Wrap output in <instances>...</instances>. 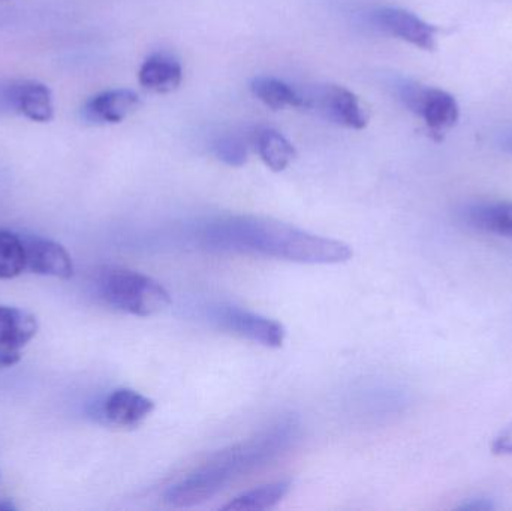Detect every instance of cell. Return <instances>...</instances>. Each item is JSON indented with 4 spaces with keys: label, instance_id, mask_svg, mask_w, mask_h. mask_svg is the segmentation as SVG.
<instances>
[{
    "label": "cell",
    "instance_id": "obj_1",
    "mask_svg": "<svg viewBox=\"0 0 512 511\" xmlns=\"http://www.w3.org/2000/svg\"><path fill=\"white\" fill-rule=\"evenodd\" d=\"M203 240L213 251L262 255L303 264L345 263L354 255L351 246L339 240L259 216L219 219L206 227Z\"/></svg>",
    "mask_w": 512,
    "mask_h": 511
},
{
    "label": "cell",
    "instance_id": "obj_2",
    "mask_svg": "<svg viewBox=\"0 0 512 511\" xmlns=\"http://www.w3.org/2000/svg\"><path fill=\"white\" fill-rule=\"evenodd\" d=\"M95 288L102 302L135 317H153L171 305L164 285L135 270L104 267L95 278Z\"/></svg>",
    "mask_w": 512,
    "mask_h": 511
},
{
    "label": "cell",
    "instance_id": "obj_3",
    "mask_svg": "<svg viewBox=\"0 0 512 511\" xmlns=\"http://www.w3.org/2000/svg\"><path fill=\"white\" fill-rule=\"evenodd\" d=\"M298 428L300 426L294 419L282 420L259 432L251 440L215 453L207 462L231 483L237 477L246 476L282 455L297 438Z\"/></svg>",
    "mask_w": 512,
    "mask_h": 511
},
{
    "label": "cell",
    "instance_id": "obj_4",
    "mask_svg": "<svg viewBox=\"0 0 512 511\" xmlns=\"http://www.w3.org/2000/svg\"><path fill=\"white\" fill-rule=\"evenodd\" d=\"M399 95L403 104L426 122L432 135L442 137L459 120V104L445 90L418 83H405L400 86Z\"/></svg>",
    "mask_w": 512,
    "mask_h": 511
},
{
    "label": "cell",
    "instance_id": "obj_5",
    "mask_svg": "<svg viewBox=\"0 0 512 511\" xmlns=\"http://www.w3.org/2000/svg\"><path fill=\"white\" fill-rule=\"evenodd\" d=\"M303 108L315 110L324 119L351 129L366 128V110L351 90L336 84L316 86L301 92Z\"/></svg>",
    "mask_w": 512,
    "mask_h": 511
},
{
    "label": "cell",
    "instance_id": "obj_6",
    "mask_svg": "<svg viewBox=\"0 0 512 511\" xmlns=\"http://www.w3.org/2000/svg\"><path fill=\"white\" fill-rule=\"evenodd\" d=\"M216 321L227 332L264 345V347L279 348L285 341V327L279 321L262 317V315L237 308V306L219 309Z\"/></svg>",
    "mask_w": 512,
    "mask_h": 511
},
{
    "label": "cell",
    "instance_id": "obj_7",
    "mask_svg": "<svg viewBox=\"0 0 512 511\" xmlns=\"http://www.w3.org/2000/svg\"><path fill=\"white\" fill-rule=\"evenodd\" d=\"M38 332V321L29 312L0 305V366L11 368L21 359V348Z\"/></svg>",
    "mask_w": 512,
    "mask_h": 511
},
{
    "label": "cell",
    "instance_id": "obj_8",
    "mask_svg": "<svg viewBox=\"0 0 512 511\" xmlns=\"http://www.w3.org/2000/svg\"><path fill=\"white\" fill-rule=\"evenodd\" d=\"M373 21L388 35L396 36L423 50H435L438 29L406 9H378L373 14Z\"/></svg>",
    "mask_w": 512,
    "mask_h": 511
},
{
    "label": "cell",
    "instance_id": "obj_9",
    "mask_svg": "<svg viewBox=\"0 0 512 511\" xmlns=\"http://www.w3.org/2000/svg\"><path fill=\"white\" fill-rule=\"evenodd\" d=\"M2 96L9 108L33 122L44 123L53 119V96L44 83L35 80L11 81L3 89Z\"/></svg>",
    "mask_w": 512,
    "mask_h": 511
},
{
    "label": "cell",
    "instance_id": "obj_10",
    "mask_svg": "<svg viewBox=\"0 0 512 511\" xmlns=\"http://www.w3.org/2000/svg\"><path fill=\"white\" fill-rule=\"evenodd\" d=\"M26 270L42 276L69 279L74 275L71 255L53 240L42 237H23Z\"/></svg>",
    "mask_w": 512,
    "mask_h": 511
},
{
    "label": "cell",
    "instance_id": "obj_11",
    "mask_svg": "<svg viewBox=\"0 0 512 511\" xmlns=\"http://www.w3.org/2000/svg\"><path fill=\"white\" fill-rule=\"evenodd\" d=\"M155 410V402L132 389L114 390L102 404V417L117 428H137Z\"/></svg>",
    "mask_w": 512,
    "mask_h": 511
},
{
    "label": "cell",
    "instance_id": "obj_12",
    "mask_svg": "<svg viewBox=\"0 0 512 511\" xmlns=\"http://www.w3.org/2000/svg\"><path fill=\"white\" fill-rule=\"evenodd\" d=\"M140 105V96L129 89L105 90L92 96L84 105L83 119L96 125L120 123L131 116Z\"/></svg>",
    "mask_w": 512,
    "mask_h": 511
},
{
    "label": "cell",
    "instance_id": "obj_13",
    "mask_svg": "<svg viewBox=\"0 0 512 511\" xmlns=\"http://www.w3.org/2000/svg\"><path fill=\"white\" fill-rule=\"evenodd\" d=\"M463 221L474 230L496 236L512 237L511 201H483L463 209Z\"/></svg>",
    "mask_w": 512,
    "mask_h": 511
},
{
    "label": "cell",
    "instance_id": "obj_14",
    "mask_svg": "<svg viewBox=\"0 0 512 511\" xmlns=\"http://www.w3.org/2000/svg\"><path fill=\"white\" fill-rule=\"evenodd\" d=\"M182 80V63L167 53H155L147 57L138 72L141 86L158 93L173 92Z\"/></svg>",
    "mask_w": 512,
    "mask_h": 511
},
{
    "label": "cell",
    "instance_id": "obj_15",
    "mask_svg": "<svg viewBox=\"0 0 512 511\" xmlns=\"http://www.w3.org/2000/svg\"><path fill=\"white\" fill-rule=\"evenodd\" d=\"M254 143L264 164L276 173L285 170L297 155L295 147L273 128L256 129Z\"/></svg>",
    "mask_w": 512,
    "mask_h": 511
},
{
    "label": "cell",
    "instance_id": "obj_16",
    "mask_svg": "<svg viewBox=\"0 0 512 511\" xmlns=\"http://www.w3.org/2000/svg\"><path fill=\"white\" fill-rule=\"evenodd\" d=\"M291 480H280L270 485L259 486L233 498L222 507L224 511H261L274 509L282 503L283 498L291 491Z\"/></svg>",
    "mask_w": 512,
    "mask_h": 511
},
{
    "label": "cell",
    "instance_id": "obj_17",
    "mask_svg": "<svg viewBox=\"0 0 512 511\" xmlns=\"http://www.w3.org/2000/svg\"><path fill=\"white\" fill-rule=\"evenodd\" d=\"M252 93L267 107L282 110L286 107L303 108L300 90L273 77H256L251 83Z\"/></svg>",
    "mask_w": 512,
    "mask_h": 511
},
{
    "label": "cell",
    "instance_id": "obj_18",
    "mask_svg": "<svg viewBox=\"0 0 512 511\" xmlns=\"http://www.w3.org/2000/svg\"><path fill=\"white\" fill-rule=\"evenodd\" d=\"M26 272L23 237L0 230V279H14Z\"/></svg>",
    "mask_w": 512,
    "mask_h": 511
},
{
    "label": "cell",
    "instance_id": "obj_19",
    "mask_svg": "<svg viewBox=\"0 0 512 511\" xmlns=\"http://www.w3.org/2000/svg\"><path fill=\"white\" fill-rule=\"evenodd\" d=\"M215 155L231 167H242L248 161V146L239 135H225L213 144Z\"/></svg>",
    "mask_w": 512,
    "mask_h": 511
},
{
    "label": "cell",
    "instance_id": "obj_20",
    "mask_svg": "<svg viewBox=\"0 0 512 511\" xmlns=\"http://www.w3.org/2000/svg\"><path fill=\"white\" fill-rule=\"evenodd\" d=\"M492 450L495 455L512 456V425L499 432L498 437L493 441Z\"/></svg>",
    "mask_w": 512,
    "mask_h": 511
},
{
    "label": "cell",
    "instance_id": "obj_21",
    "mask_svg": "<svg viewBox=\"0 0 512 511\" xmlns=\"http://www.w3.org/2000/svg\"><path fill=\"white\" fill-rule=\"evenodd\" d=\"M462 510H472V511H490L495 510L496 506L493 504L492 500L489 498H472V500L466 501L462 507Z\"/></svg>",
    "mask_w": 512,
    "mask_h": 511
},
{
    "label": "cell",
    "instance_id": "obj_22",
    "mask_svg": "<svg viewBox=\"0 0 512 511\" xmlns=\"http://www.w3.org/2000/svg\"><path fill=\"white\" fill-rule=\"evenodd\" d=\"M499 144H501L502 150L512 155V131L502 134L499 138Z\"/></svg>",
    "mask_w": 512,
    "mask_h": 511
},
{
    "label": "cell",
    "instance_id": "obj_23",
    "mask_svg": "<svg viewBox=\"0 0 512 511\" xmlns=\"http://www.w3.org/2000/svg\"><path fill=\"white\" fill-rule=\"evenodd\" d=\"M17 510V507L14 506V504L11 503V501H2L0 503V511H15Z\"/></svg>",
    "mask_w": 512,
    "mask_h": 511
}]
</instances>
